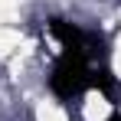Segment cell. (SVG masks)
<instances>
[{"label":"cell","mask_w":121,"mask_h":121,"mask_svg":"<svg viewBox=\"0 0 121 121\" xmlns=\"http://www.w3.org/2000/svg\"><path fill=\"white\" fill-rule=\"evenodd\" d=\"M49 85H52V92H56L59 98L79 95L82 88L88 85V56L65 52V56L56 62V69H52V75H49Z\"/></svg>","instance_id":"obj_1"},{"label":"cell","mask_w":121,"mask_h":121,"mask_svg":"<svg viewBox=\"0 0 121 121\" xmlns=\"http://www.w3.org/2000/svg\"><path fill=\"white\" fill-rule=\"evenodd\" d=\"M108 121H121V115H115V118H108Z\"/></svg>","instance_id":"obj_2"}]
</instances>
